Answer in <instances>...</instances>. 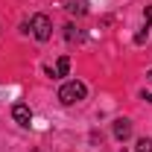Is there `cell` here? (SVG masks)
Wrapping results in <instances>:
<instances>
[{"mask_svg":"<svg viewBox=\"0 0 152 152\" xmlns=\"http://www.w3.org/2000/svg\"><path fill=\"white\" fill-rule=\"evenodd\" d=\"M146 35H149V29H146V26H143V29H140V32H137V35H134V44H143V41H146Z\"/></svg>","mask_w":152,"mask_h":152,"instance_id":"obj_10","label":"cell"},{"mask_svg":"<svg viewBox=\"0 0 152 152\" xmlns=\"http://www.w3.org/2000/svg\"><path fill=\"white\" fill-rule=\"evenodd\" d=\"M12 117H15V123H20V126H29L32 123V108L26 102H15L12 105Z\"/></svg>","mask_w":152,"mask_h":152,"instance_id":"obj_3","label":"cell"},{"mask_svg":"<svg viewBox=\"0 0 152 152\" xmlns=\"http://www.w3.org/2000/svg\"><path fill=\"white\" fill-rule=\"evenodd\" d=\"M67 12L76 15V18H82V15L88 12V3H85V0H70V3H67Z\"/></svg>","mask_w":152,"mask_h":152,"instance_id":"obj_5","label":"cell"},{"mask_svg":"<svg viewBox=\"0 0 152 152\" xmlns=\"http://www.w3.org/2000/svg\"><path fill=\"white\" fill-rule=\"evenodd\" d=\"M146 79H152V70H149V73H146Z\"/></svg>","mask_w":152,"mask_h":152,"instance_id":"obj_11","label":"cell"},{"mask_svg":"<svg viewBox=\"0 0 152 152\" xmlns=\"http://www.w3.org/2000/svg\"><path fill=\"white\" fill-rule=\"evenodd\" d=\"M64 38H67V41H70V44H73V41H82V32H79V29H76L73 23H67V26H64Z\"/></svg>","mask_w":152,"mask_h":152,"instance_id":"obj_6","label":"cell"},{"mask_svg":"<svg viewBox=\"0 0 152 152\" xmlns=\"http://www.w3.org/2000/svg\"><path fill=\"white\" fill-rule=\"evenodd\" d=\"M67 70H70V58L61 56V58L56 61V76H67Z\"/></svg>","mask_w":152,"mask_h":152,"instance_id":"obj_7","label":"cell"},{"mask_svg":"<svg viewBox=\"0 0 152 152\" xmlns=\"http://www.w3.org/2000/svg\"><path fill=\"white\" fill-rule=\"evenodd\" d=\"M114 137H117V140H129V137H132V120H129V117L114 120Z\"/></svg>","mask_w":152,"mask_h":152,"instance_id":"obj_4","label":"cell"},{"mask_svg":"<svg viewBox=\"0 0 152 152\" xmlns=\"http://www.w3.org/2000/svg\"><path fill=\"white\" fill-rule=\"evenodd\" d=\"M137 152H152V140L149 137H140V140H137Z\"/></svg>","mask_w":152,"mask_h":152,"instance_id":"obj_8","label":"cell"},{"mask_svg":"<svg viewBox=\"0 0 152 152\" xmlns=\"http://www.w3.org/2000/svg\"><path fill=\"white\" fill-rule=\"evenodd\" d=\"M143 26H146V29L152 26V6H146V12H143Z\"/></svg>","mask_w":152,"mask_h":152,"instance_id":"obj_9","label":"cell"},{"mask_svg":"<svg viewBox=\"0 0 152 152\" xmlns=\"http://www.w3.org/2000/svg\"><path fill=\"white\" fill-rule=\"evenodd\" d=\"M85 94H88V88H85V82H79V79H73V82H64V85L58 88V99H61L64 105L82 102V99H85Z\"/></svg>","mask_w":152,"mask_h":152,"instance_id":"obj_1","label":"cell"},{"mask_svg":"<svg viewBox=\"0 0 152 152\" xmlns=\"http://www.w3.org/2000/svg\"><path fill=\"white\" fill-rule=\"evenodd\" d=\"M32 35H35L38 41H50V35H53V23H50V18H47L44 12L32 15Z\"/></svg>","mask_w":152,"mask_h":152,"instance_id":"obj_2","label":"cell"}]
</instances>
